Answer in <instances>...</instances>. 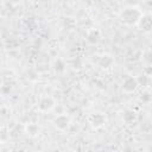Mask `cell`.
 Returning <instances> with one entry per match:
<instances>
[{"label": "cell", "mask_w": 152, "mask_h": 152, "mask_svg": "<svg viewBox=\"0 0 152 152\" xmlns=\"http://www.w3.org/2000/svg\"><path fill=\"white\" fill-rule=\"evenodd\" d=\"M142 14L144 13L141 12V10L139 7H137V6H126L120 12V20L125 25H129V26L137 25Z\"/></svg>", "instance_id": "6da1fadb"}, {"label": "cell", "mask_w": 152, "mask_h": 152, "mask_svg": "<svg viewBox=\"0 0 152 152\" xmlns=\"http://www.w3.org/2000/svg\"><path fill=\"white\" fill-rule=\"evenodd\" d=\"M137 25H138L140 31H142V32H151L152 31V15L148 14V13L142 14Z\"/></svg>", "instance_id": "7a4b0ae2"}, {"label": "cell", "mask_w": 152, "mask_h": 152, "mask_svg": "<svg viewBox=\"0 0 152 152\" xmlns=\"http://www.w3.org/2000/svg\"><path fill=\"white\" fill-rule=\"evenodd\" d=\"M139 83H138V78L137 77H133V76H128L122 82V90L126 91V93H133L137 90Z\"/></svg>", "instance_id": "3957f363"}, {"label": "cell", "mask_w": 152, "mask_h": 152, "mask_svg": "<svg viewBox=\"0 0 152 152\" xmlns=\"http://www.w3.org/2000/svg\"><path fill=\"white\" fill-rule=\"evenodd\" d=\"M53 125L59 129V131H65L70 126V119L65 114H59L53 119Z\"/></svg>", "instance_id": "277c9868"}, {"label": "cell", "mask_w": 152, "mask_h": 152, "mask_svg": "<svg viewBox=\"0 0 152 152\" xmlns=\"http://www.w3.org/2000/svg\"><path fill=\"white\" fill-rule=\"evenodd\" d=\"M55 107V100L51 96H43L38 101V109L40 112H49Z\"/></svg>", "instance_id": "5b68a950"}, {"label": "cell", "mask_w": 152, "mask_h": 152, "mask_svg": "<svg viewBox=\"0 0 152 152\" xmlns=\"http://www.w3.org/2000/svg\"><path fill=\"white\" fill-rule=\"evenodd\" d=\"M89 124L91 125V127L94 128H99L101 126H103V124L106 122V118L102 113H94L89 116Z\"/></svg>", "instance_id": "8992f818"}, {"label": "cell", "mask_w": 152, "mask_h": 152, "mask_svg": "<svg viewBox=\"0 0 152 152\" xmlns=\"http://www.w3.org/2000/svg\"><path fill=\"white\" fill-rule=\"evenodd\" d=\"M100 37H101L100 31L96 30V28H90V30L87 32V36H86L87 42L90 43V44H96V43H99Z\"/></svg>", "instance_id": "52a82bcc"}, {"label": "cell", "mask_w": 152, "mask_h": 152, "mask_svg": "<svg viewBox=\"0 0 152 152\" xmlns=\"http://www.w3.org/2000/svg\"><path fill=\"white\" fill-rule=\"evenodd\" d=\"M113 63H114V61H113L112 56H109V55H102L97 61V65L101 66L102 69H109L113 65Z\"/></svg>", "instance_id": "ba28073f"}, {"label": "cell", "mask_w": 152, "mask_h": 152, "mask_svg": "<svg viewBox=\"0 0 152 152\" xmlns=\"http://www.w3.org/2000/svg\"><path fill=\"white\" fill-rule=\"evenodd\" d=\"M135 119H137L135 112H133V110H131V109H127V110L124 113V121H125V122L131 124V122H133Z\"/></svg>", "instance_id": "9c48e42d"}, {"label": "cell", "mask_w": 152, "mask_h": 152, "mask_svg": "<svg viewBox=\"0 0 152 152\" xmlns=\"http://www.w3.org/2000/svg\"><path fill=\"white\" fill-rule=\"evenodd\" d=\"M38 132H39L38 125H36V124H28V125L26 126V133H27V134L34 137V135L38 134Z\"/></svg>", "instance_id": "30bf717a"}, {"label": "cell", "mask_w": 152, "mask_h": 152, "mask_svg": "<svg viewBox=\"0 0 152 152\" xmlns=\"http://www.w3.org/2000/svg\"><path fill=\"white\" fill-rule=\"evenodd\" d=\"M64 69H65V64H64V62L62 59H56L53 62V70L55 71L62 72V71H64Z\"/></svg>", "instance_id": "8fae6325"}, {"label": "cell", "mask_w": 152, "mask_h": 152, "mask_svg": "<svg viewBox=\"0 0 152 152\" xmlns=\"http://www.w3.org/2000/svg\"><path fill=\"white\" fill-rule=\"evenodd\" d=\"M144 61L148 64V65H152V50H147L144 52Z\"/></svg>", "instance_id": "7c38bea8"}, {"label": "cell", "mask_w": 152, "mask_h": 152, "mask_svg": "<svg viewBox=\"0 0 152 152\" xmlns=\"http://www.w3.org/2000/svg\"><path fill=\"white\" fill-rule=\"evenodd\" d=\"M147 82H148L147 75H141V76L138 77V83H139V86L145 87V86H147Z\"/></svg>", "instance_id": "4fadbf2b"}, {"label": "cell", "mask_w": 152, "mask_h": 152, "mask_svg": "<svg viewBox=\"0 0 152 152\" xmlns=\"http://www.w3.org/2000/svg\"><path fill=\"white\" fill-rule=\"evenodd\" d=\"M140 99H141L144 102H148V101L152 99V96H151L148 93H144V94H142V96H141Z\"/></svg>", "instance_id": "5bb4252c"}]
</instances>
